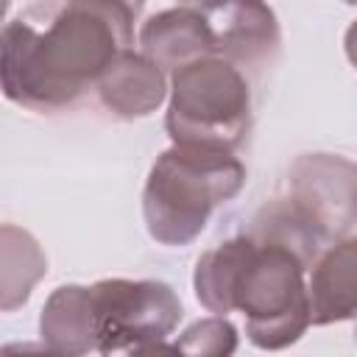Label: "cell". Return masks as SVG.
Masks as SVG:
<instances>
[{
    "mask_svg": "<svg viewBox=\"0 0 357 357\" xmlns=\"http://www.w3.org/2000/svg\"><path fill=\"white\" fill-rule=\"evenodd\" d=\"M39 335L61 357H86L100 349L95 290L86 284L56 287L39 312Z\"/></svg>",
    "mask_w": 357,
    "mask_h": 357,
    "instance_id": "obj_10",
    "label": "cell"
},
{
    "mask_svg": "<svg viewBox=\"0 0 357 357\" xmlns=\"http://www.w3.org/2000/svg\"><path fill=\"white\" fill-rule=\"evenodd\" d=\"M251 254H254V240L237 234L198 257L192 273V290L201 307L223 318L226 312H234V296Z\"/></svg>",
    "mask_w": 357,
    "mask_h": 357,
    "instance_id": "obj_12",
    "label": "cell"
},
{
    "mask_svg": "<svg viewBox=\"0 0 357 357\" xmlns=\"http://www.w3.org/2000/svg\"><path fill=\"white\" fill-rule=\"evenodd\" d=\"M100 357H181V351L176 349V343L148 340V343H134V346H123L114 351H103Z\"/></svg>",
    "mask_w": 357,
    "mask_h": 357,
    "instance_id": "obj_16",
    "label": "cell"
},
{
    "mask_svg": "<svg viewBox=\"0 0 357 357\" xmlns=\"http://www.w3.org/2000/svg\"><path fill=\"white\" fill-rule=\"evenodd\" d=\"M100 354L134 343L165 340L184 310L176 290L159 279H100L92 284Z\"/></svg>",
    "mask_w": 357,
    "mask_h": 357,
    "instance_id": "obj_5",
    "label": "cell"
},
{
    "mask_svg": "<svg viewBox=\"0 0 357 357\" xmlns=\"http://www.w3.org/2000/svg\"><path fill=\"white\" fill-rule=\"evenodd\" d=\"M243 184L245 167L234 153L170 145L156 156L142 187L145 229L159 245H190Z\"/></svg>",
    "mask_w": 357,
    "mask_h": 357,
    "instance_id": "obj_2",
    "label": "cell"
},
{
    "mask_svg": "<svg viewBox=\"0 0 357 357\" xmlns=\"http://www.w3.org/2000/svg\"><path fill=\"white\" fill-rule=\"evenodd\" d=\"M237 346V326L223 315L198 318L176 337V349L181 351V357H234Z\"/></svg>",
    "mask_w": 357,
    "mask_h": 357,
    "instance_id": "obj_15",
    "label": "cell"
},
{
    "mask_svg": "<svg viewBox=\"0 0 357 357\" xmlns=\"http://www.w3.org/2000/svg\"><path fill=\"white\" fill-rule=\"evenodd\" d=\"M251 126L248 81L231 61L212 56L170 75L165 131L173 145L234 153Z\"/></svg>",
    "mask_w": 357,
    "mask_h": 357,
    "instance_id": "obj_3",
    "label": "cell"
},
{
    "mask_svg": "<svg viewBox=\"0 0 357 357\" xmlns=\"http://www.w3.org/2000/svg\"><path fill=\"white\" fill-rule=\"evenodd\" d=\"M307 265L287 248L254 243V254L240 279L234 310L245 318V337L262 351L293 346L310 321Z\"/></svg>",
    "mask_w": 357,
    "mask_h": 357,
    "instance_id": "obj_4",
    "label": "cell"
},
{
    "mask_svg": "<svg viewBox=\"0 0 357 357\" xmlns=\"http://www.w3.org/2000/svg\"><path fill=\"white\" fill-rule=\"evenodd\" d=\"M290 198L324 243L351 237L357 229V162L337 153H301L290 165Z\"/></svg>",
    "mask_w": 357,
    "mask_h": 357,
    "instance_id": "obj_6",
    "label": "cell"
},
{
    "mask_svg": "<svg viewBox=\"0 0 357 357\" xmlns=\"http://www.w3.org/2000/svg\"><path fill=\"white\" fill-rule=\"evenodd\" d=\"M134 45V8L117 0L33 3L0 33V78L11 103L73 106Z\"/></svg>",
    "mask_w": 357,
    "mask_h": 357,
    "instance_id": "obj_1",
    "label": "cell"
},
{
    "mask_svg": "<svg viewBox=\"0 0 357 357\" xmlns=\"http://www.w3.org/2000/svg\"><path fill=\"white\" fill-rule=\"evenodd\" d=\"M343 50H346V59L351 61V67H357V20L346 28V36H343Z\"/></svg>",
    "mask_w": 357,
    "mask_h": 357,
    "instance_id": "obj_18",
    "label": "cell"
},
{
    "mask_svg": "<svg viewBox=\"0 0 357 357\" xmlns=\"http://www.w3.org/2000/svg\"><path fill=\"white\" fill-rule=\"evenodd\" d=\"M0 357H61L53 351L47 343H33V340H20V343H6L0 349Z\"/></svg>",
    "mask_w": 357,
    "mask_h": 357,
    "instance_id": "obj_17",
    "label": "cell"
},
{
    "mask_svg": "<svg viewBox=\"0 0 357 357\" xmlns=\"http://www.w3.org/2000/svg\"><path fill=\"white\" fill-rule=\"evenodd\" d=\"M139 53L170 75L187 64L218 56L201 6H173L151 14L139 28Z\"/></svg>",
    "mask_w": 357,
    "mask_h": 357,
    "instance_id": "obj_7",
    "label": "cell"
},
{
    "mask_svg": "<svg viewBox=\"0 0 357 357\" xmlns=\"http://www.w3.org/2000/svg\"><path fill=\"white\" fill-rule=\"evenodd\" d=\"M312 326L357 321V234L332 243L310 268Z\"/></svg>",
    "mask_w": 357,
    "mask_h": 357,
    "instance_id": "obj_9",
    "label": "cell"
},
{
    "mask_svg": "<svg viewBox=\"0 0 357 357\" xmlns=\"http://www.w3.org/2000/svg\"><path fill=\"white\" fill-rule=\"evenodd\" d=\"M215 53L237 64H259L279 47V22L265 3H201Z\"/></svg>",
    "mask_w": 357,
    "mask_h": 357,
    "instance_id": "obj_8",
    "label": "cell"
},
{
    "mask_svg": "<svg viewBox=\"0 0 357 357\" xmlns=\"http://www.w3.org/2000/svg\"><path fill=\"white\" fill-rule=\"evenodd\" d=\"M47 273V257L25 229L3 223L0 229V307L14 312L22 307L33 284Z\"/></svg>",
    "mask_w": 357,
    "mask_h": 357,
    "instance_id": "obj_14",
    "label": "cell"
},
{
    "mask_svg": "<svg viewBox=\"0 0 357 357\" xmlns=\"http://www.w3.org/2000/svg\"><path fill=\"white\" fill-rule=\"evenodd\" d=\"M243 234L251 237L254 243H271L293 251L307 265V271L315 265L324 245L321 231L312 226V220L298 209V204L290 195L273 198L265 206H259V212L251 218Z\"/></svg>",
    "mask_w": 357,
    "mask_h": 357,
    "instance_id": "obj_13",
    "label": "cell"
},
{
    "mask_svg": "<svg viewBox=\"0 0 357 357\" xmlns=\"http://www.w3.org/2000/svg\"><path fill=\"white\" fill-rule=\"evenodd\" d=\"M100 103L123 120L153 114L170 95L167 75L139 50H126L98 81Z\"/></svg>",
    "mask_w": 357,
    "mask_h": 357,
    "instance_id": "obj_11",
    "label": "cell"
}]
</instances>
